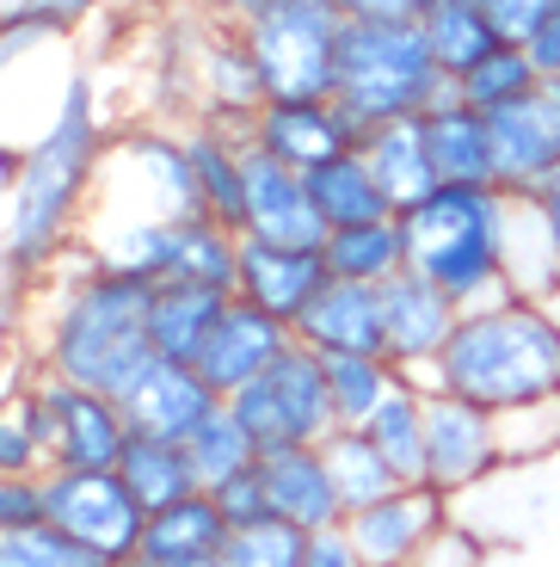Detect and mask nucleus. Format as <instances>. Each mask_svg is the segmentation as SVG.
Here are the masks:
<instances>
[{
    "instance_id": "1",
    "label": "nucleus",
    "mask_w": 560,
    "mask_h": 567,
    "mask_svg": "<svg viewBox=\"0 0 560 567\" xmlns=\"http://www.w3.org/2000/svg\"><path fill=\"white\" fill-rule=\"evenodd\" d=\"M148 302H155V284L129 278V271H105L86 247H69L31 284L25 321H19V352L38 364V377H56V383L117 401L155 364Z\"/></svg>"
},
{
    "instance_id": "2",
    "label": "nucleus",
    "mask_w": 560,
    "mask_h": 567,
    "mask_svg": "<svg viewBox=\"0 0 560 567\" xmlns=\"http://www.w3.org/2000/svg\"><path fill=\"white\" fill-rule=\"evenodd\" d=\"M105 142H112V124H105V105H98V81L86 69H69L43 130L19 148L13 204H7V223H0V278L38 284L81 241Z\"/></svg>"
},
{
    "instance_id": "3",
    "label": "nucleus",
    "mask_w": 560,
    "mask_h": 567,
    "mask_svg": "<svg viewBox=\"0 0 560 567\" xmlns=\"http://www.w3.org/2000/svg\"><path fill=\"white\" fill-rule=\"evenodd\" d=\"M432 389L463 395L487 413L560 395V315L523 297L468 309L437 358Z\"/></svg>"
},
{
    "instance_id": "4",
    "label": "nucleus",
    "mask_w": 560,
    "mask_h": 567,
    "mask_svg": "<svg viewBox=\"0 0 560 567\" xmlns=\"http://www.w3.org/2000/svg\"><path fill=\"white\" fill-rule=\"evenodd\" d=\"M406 235H413V271L432 278L456 309H487L505 302V223H511V198L499 185H432L419 204L401 210Z\"/></svg>"
},
{
    "instance_id": "5",
    "label": "nucleus",
    "mask_w": 560,
    "mask_h": 567,
    "mask_svg": "<svg viewBox=\"0 0 560 567\" xmlns=\"http://www.w3.org/2000/svg\"><path fill=\"white\" fill-rule=\"evenodd\" d=\"M191 216H204V198H197V173L185 155V130L160 117L117 124L98 161L81 235L124 223H191Z\"/></svg>"
},
{
    "instance_id": "6",
    "label": "nucleus",
    "mask_w": 560,
    "mask_h": 567,
    "mask_svg": "<svg viewBox=\"0 0 560 567\" xmlns=\"http://www.w3.org/2000/svg\"><path fill=\"white\" fill-rule=\"evenodd\" d=\"M333 100L357 130H376L394 117H425L437 100H449V74L437 69L419 25L345 19L333 62Z\"/></svg>"
},
{
    "instance_id": "7",
    "label": "nucleus",
    "mask_w": 560,
    "mask_h": 567,
    "mask_svg": "<svg viewBox=\"0 0 560 567\" xmlns=\"http://www.w3.org/2000/svg\"><path fill=\"white\" fill-rule=\"evenodd\" d=\"M271 100H333V62L345 38L339 0H283L278 13L240 25Z\"/></svg>"
},
{
    "instance_id": "8",
    "label": "nucleus",
    "mask_w": 560,
    "mask_h": 567,
    "mask_svg": "<svg viewBox=\"0 0 560 567\" xmlns=\"http://www.w3.org/2000/svg\"><path fill=\"white\" fill-rule=\"evenodd\" d=\"M43 525H56L74 549L105 567H129L142 555L148 512L124 487L117 468H50L43 475Z\"/></svg>"
},
{
    "instance_id": "9",
    "label": "nucleus",
    "mask_w": 560,
    "mask_h": 567,
    "mask_svg": "<svg viewBox=\"0 0 560 567\" xmlns=\"http://www.w3.org/2000/svg\"><path fill=\"white\" fill-rule=\"evenodd\" d=\"M228 408L240 413L259 451H278V444H321L326 432H339L333 395H326V370L309 346H290L266 377H252Z\"/></svg>"
},
{
    "instance_id": "10",
    "label": "nucleus",
    "mask_w": 560,
    "mask_h": 567,
    "mask_svg": "<svg viewBox=\"0 0 560 567\" xmlns=\"http://www.w3.org/2000/svg\"><path fill=\"white\" fill-rule=\"evenodd\" d=\"M31 420L50 468H117L129 444V420L112 395L38 377L31 383Z\"/></svg>"
},
{
    "instance_id": "11",
    "label": "nucleus",
    "mask_w": 560,
    "mask_h": 567,
    "mask_svg": "<svg viewBox=\"0 0 560 567\" xmlns=\"http://www.w3.org/2000/svg\"><path fill=\"white\" fill-rule=\"evenodd\" d=\"M499 439H492V413L463 395L432 389L425 395V487L463 506L487 482H499Z\"/></svg>"
},
{
    "instance_id": "12",
    "label": "nucleus",
    "mask_w": 560,
    "mask_h": 567,
    "mask_svg": "<svg viewBox=\"0 0 560 567\" xmlns=\"http://www.w3.org/2000/svg\"><path fill=\"white\" fill-rule=\"evenodd\" d=\"M492 130V185L505 198H542L560 179V81H542L518 105L487 112Z\"/></svg>"
},
{
    "instance_id": "13",
    "label": "nucleus",
    "mask_w": 560,
    "mask_h": 567,
    "mask_svg": "<svg viewBox=\"0 0 560 567\" xmlns=\"http://www.w3.org/2000/svg\"><path fill=\"white\" fill-rule=\"evenodd\" d=\"M456 321H463V309L419 271H401V278L382 284V346H388V364L413 383L432 389V370L444 358Z\"/></svg>"
},
{
    "instance_id": "14",
    "label": "nucleus",
    "mask_w": 560,
    "mask_h": 567,
    "mask_svg": "<svg viewBox=\"0 0 560 567\" xmlns=\"http://www.w3.org/2000/svg\"><path fill=\"white\" fill-rule=\"evenodd\" d=\"M357 136H364V130L339 112V100H266L247 117L252 148L283 161V167H295V173L326 167L333 155L357 148Z\"/></svg>"
},
{
    "instance_id": "15",
    "label": "nucleus",
    "mask_w": 560,
    "mask_h": 567,
    "mask_svg": "<svg viewBox=\"0 0 560 567\" xmlns=\"http://www.w3.org/2000/svg\"><path fill=\"white\" fill-rule=\"evenodd\" d=\"M449 518H456V506H449L437 487L406 482V487H394L388 499H376V506L351 512L345 537L357 543L364 567H413V555H419L425 543L449 525Z\"/></svg>"
},
{
    "instance_id": "16",
    "label": "nucleus",
    "mask_w": 560,
    "mask_h": 567,
    "mask_svg": "<svg viewBox=\"0 0 560 567\" xmlns=\"http://www.w3.org/2000/svg\"><path fill=\"white\" fill-rule=\"evenodd\" d=\"M295 346V333L283 321H271L266 309H252L247 297H228L222 321L210 327V340H204V352H197V377L216 389L222 401H235L240 389L252 383V377H266L271 364H278L283 352Z\"/></svg>"
},
{
    "instance_id": "17",
    "label": "nucleus",
    "mask_w": 560,
    "mask_h": 567,
    "mask_svg": "<svg viewBox=\"0 0 560 567\" xmlns=\"http://www.w3.org/2000/svg\"><path fill=\"white\" fill-rule=\"evenodd\" d=\"M117 408H124V420H129V439L191 444L197 425L222 408V395H216L191 364H167V358H155V364L117 395Z\"/></svg>"
},
{
    "instance_id": "18",
    "label": "nucleus",
    "mask_w": 560,
    "mask_h": 567,
    "mask_svg": "<svg viewBox=\"0 0 560 567\" xmlns=\"http://www.w3.org/2000/svg\"><path fill=\"white\" fill-rule=\"evenodd\" d=\"M247 241H278V247H326V223L314 216L309 179L283 161L247 148V216H240Z\"/></svg>"
},
{
    "instance_id": "19",
    "label": "nucleus",
    "mask_w": 560,
    "mask_h": 567,
    "mask_svg": "<svg viewBox=\"0 0 560 567\" xmlns=\"http://www.w3.org/2000/svg\"><path fill=\"white\" fill-rule=\"evenodd\" d=\"M271 100L266 74L252 62L240 25H222V19H204L197 31V117H222V124H247L259 105Z\"/></svg>"
},
{
    "instance_id": "20",
    "label": "nucleus",
    "mask_w": 560,
    "mask_h": 567,
    "mask_svg": "<svg viewBox=\"0 0 560 567\" xmlns=\"http://www.w3.org/2000/svg\"><path fill=\"white\" fill-rule=\"evenodd\" d=\"M333 278L321 247H278V241H247L240 235V290L252 309H266L271 321L295 327L302 309L321 297V284Z\"/></svg>"
},
{
    "instance_id": "21",
    "label": "nucleus",
    "mask_w": 560,
    "mask_h": 567,
    "mask_svg": "<svg viewBox=\"0 0 560 567\" xmlns=\"http://www.w3.org/2000/svg\"><path fill=\"white\" fill-rule=\"evenodd\" d=\"M290 333H295V346H309L314 358H333V352L388 358V346H382V290L376 284L326 278L321 297L302 309V321H295Z\"/></svg>"
},
{
    "instance_id": "22",
    "label": "nucleus",
    "mask_w": 560,
    "mask_h": 567,
    "mask_svg": "<svg viewBox=\"0 0 560 567\" xmlns=\"http://www.w3.org/2000/svg\"><path fill=\"white\" fill-rule=\"evenodd\" d=\"M259 475H266L271 518L309 530V537L345 525V506H339V494H333L321 444H278V451H259Z\"/></svg>"
},
{
    "instance_id": "23",
    "label": "nucleus",
    "mask_w": 560,
    "mask_h": 567,
    "mask_svg": "<svg viewBox=\"0 0 560 567\" xmlns=\"http://www.w3.org/2000/svg\"><path fill=\"white\" fill-rule=\"evenodd\" d=\"M185 130V155L197 173V198L204 216L228 223L240 235V216H247V124H222V117H191Z\"/></svg>"
},
{
    "instance_id": "24",
    "label": "nucleus",
    "mask_w": 560,
    "mask_h": 567,
    "mask_svg": "<svg viewBox=\"0 0 560 567\" xmlns=\"http://www.w3.org/2000/svg\"><path fill=\"white\" fill-rule=\"evenodd\" d=\"M222 309H228V297L210 290V284H185V278L155 284V302H148V346H155V358L197 364V352L210 340V327L222 321Z\"/></svg>"
},
{
    "instance_id": "25",
    "label": "nucleus",
    "mask_w": 560,
    "mask_h": 567,
    "mask_svg": "<svg viewBox=\"0 0 560 567\" xmlns=\"http://www.w3.org/2000/svg\"><path fill=\"white\" fill-rule=\"evenodd\" d=\"M357 155L370 161V173L382 179L394 210L419 204L425 192L437 185V167H432V142H425V117H394V124H376L357 136Z\"/></svg>"
},
{
    "instance_id": "26",
    "label": "nucleus",
    "mask_w": 560,
    "mask_h": 567,
    "mask_svg": "<svg viewBox=\"0 0 560 567\" xmlns=\"http://www.w3.org/2000/svg\"><path fill=\"white\" fill-rule=\"evenodd\" d=\"M425 142H432L437 185H492V130L487 112L463 105L456 93L425 112Z\"/></svg>"
},
{
    "instance_id": "27",
    "label": "nucleus",
    "mask_w": 560,
    "mask_h": 567,
    "mask_svg": "<svg viewBox=\"0 0 560 567\" xmlns=\"http://www.w3.org/2000/svg\"><path fill=\"white\" fill-rule=\"evenodd\" d=\"M326 271L333 278H351V284H388L401 271H413V235H406L401 210L382 216V223H351V228H333L321 247Z\"/></svg>"
},
{
    "instance_id": "28",
    "label": "nucleus",
    "mask_w": 560,
    "mask_h": 567,
    "mask_svg": "<svg viewBox=\"0 0 560 567\" xmlns=\"http://www.w3.org/2000/svg\"><path fill=\"white\" fill-rule=\"evenodd\" d=\"M302 179H309L314 216L326 223V235H333V228H351V223H382V216H394L388 192H382V179L370 173V161L357 155V148L333 155L326 167L302 173Z\"/></svg>"
},
{
    "instance_id": "29",
    "label": "nucleus",
    "mask_w": 560,
    "mask_h": 567,
    "mask_svg": "<svg viewBox=\"0 0 560 567\" xmlns=\"http://www.w3.org/2000/svg\"><path fill=\"white\" fill-rule=\"evenodd\" d=\"M222 543H228V518L216 506V494H191L142 525V555L148 561H216Z\"/></svg>"
},
{
    "instance_id": "30",
    "label": "nucleus",
    "mask_w": 560,
    "mask_h": 567,
    "mask_svg": "<svg viewBox=\"0 0 560 567\" xmlns=\"http://www.w3.org/2000/svg\"><path fill=\"white\" fill-rule=\"evenodd\" d=\"M425 395H432L425 383L394 377V389L364 420V439L388 456V468L401 475V482H425Z\"/></svg>"
},
{
    "instance_id": "31",
    "label": "nucleus",
    "mask_w": 560,
    "mask_h": 567,
    "mask_svg": "<svg viewBox=\"0 0 560 567\" xmlns=\"http://www.w3.org/2000/svg\"><path fill=\"white\" fill-rule=\"evenodd\" d=\"M321 456H326V475H333V494H339V506H345V518L351 512H364V506H376V499H388L394 487H406L401 475L388 468V456L364 439V425H339V432H326Z\"/></svg>"
},
{
    "instance_id": "32",
    "label": "nucleus",
    "mask_w": 560,
    "mask_h": 567,
    "mask_svg": "<svg viewBox=\"0 0 560 567\" xmlns=\"http://www.w3.org/2000/svg\"><path fill=\"white\" fill-rule=\"evenodd\" d=\"M505 284L523 302L560 297V259H554V241H548L536 198H511V223H505Z\"/></svg>"
},
{
    "instance_id": "33",
    "label": "nucleus",
    "mask_w": 560,
    "mask_h": 567,
    "mask_svg": "<svg viewBox=\"0 0 560 567\" xmlns=\"http://www.w3.org/2000/svg\"><path fill=\"white\" fill-rule=\"evenodd\" d=\"M117 475H124V487L142 499L148 518L179 506V499H191V494H204V487H197V468H191V451H185V444H167V439H129Z\"/></svg>"
},
{
    "instance_id": "34",
    "label": "nucleus",
    "mask_w": 560,
    "mask_h": 567,
    "mask_svg": "<svg viewBox=\"0 0 560 567\" xmlns=\"http://www.w3.org/2000/svg\"><path fill=\"white\" fill-rule=\"evenodd\" d=\"M425 43H432V56L437 69L456 81V74H468L480 56H492L499 50V31L487 25V7L480 0H432L419 19Z\"/></svg>"
},
{
    "instance_id": "35",
    "label": "nucleus",
    "mask_w": 560,
    "mask_h": 567,
    "mask_svg": "<svg viewBox=\"0 0 560 567\" xmlns=\"http://www.w3.org/2000/svg\"><path fill=\"white\" fill-rule=\"evenodd\" d=\"M173 278L185 284H210L222 297L240 290V235L216 216H197L179 228V259H173Z\"/></svg>"
},
{
    "instance_id": "36",
    "label": "nucleus",
    "mask_w": 560,
    "mask_h": 567,
    "mask_svg": "<svg viewBox=\"0 0 560 567\" xmlns=\"http://www.w3.org/2000/svg\"><path fill=\"white\" fill-rule=\"evenodd\" d=\"M185 451H191V468H197V487H204V494H216L222 482H235L240 468L259 463V439L240 425V413L228 408V401H222V408H216L204 425H197Z\"/></svg>"
},
{
    "instance_id": "37",
    "label": "nucleus",
    "mask_w": 560,
    "mask_h": 567,
    "mask_svg": "<svg viewBox=\"0 0 560 567\" xmlns=\"http://www.w3.org/2000/svg\"><path fill=\"white\" fill-rule=\"evenodd\" d=\"M542 86V74H536L530 50L523 43H499L492 56H480L468 74H456L449 81V93L463 105H475V112H499V105H518L523 93H536Z\"/></svg>"
},
{
    "instance_id": "38",
    "label": "nucleus",
    "mask_w": 560,
    "mask_h": 567,
    "mask_svg": "<svg viewBox=\"0 0 560 567\" xmlns=\"http://www.w3.org/2000/svg\"><path fill=\"white\" fill-rule=\"evenodd\" d=\"M492 439H499V463L505 468L554 463V456H560V395L492 413Z\"/></svg>"
},
{
    "instance_id": "39",
    "label": "nucleus",
    "mask_w": 560,
    "mask_h": 567,
    "mask_svg": "<svg viewBox=\"0 0 560 567\" xmlns=\"http://www.w3.org/2000/svg\"><path fill=\"white\" fill-rule=\"evenodd\" d=\"M321 370H326V395H333L339 425H364L376 413V401L394 389V377H401L388 358H370V352H333L321 358Z\"/></svg>"
},
{
    "instance_id": "40",
    "label": "nucleus",
    "mask_w": 560,
    "mask_h": 567,
    "mask_svg": "<svg viewBox=\"0 0 560 567\" xmlns=\"http://www.w3.org/2000/svg\"><path fill=\"white\" fill-rule=\"evenodd\" d=\"M0 475H25V482L50 475L43 444H38V420H31V383L0 389Z\"/></svg>"
},
{
    "instance_id": "41",
    "label": "nucleus",
    "mask_w": 560,
    "mask_h": 567,
    "mask_svg": "<svg viewBox=\"0 0 560 567\" xmlns=\"http://www.w3.org/2000/svg\"><path fill=\"white\" fill-rule=\"evenodd\" d=\"M309 555V530L283 525V518H266V525H247V530H228L222 567H302Z\"/></svg>"
},
{
    "instance_id": "42",
    "label": "nucleus",
    "mask_w": 560,
    "mask_h": 567,
    "mask_svg": "<svg viewBox=\"0 0 560 567\" xmlns=\"http://www.w3.org/2000/svg\"><path fill=\"white\" fill-rule=\"evenodd\" d=\"M0 567H98L86 549H74L56 525H25L0 537Z\"/></svg>"
},
{
    "instance_id": "43",
    "label": "nucleus",
    "mask_w": 560,
    "mask_h": 567,
    "mask_svg": "<svg viewBox=\"0 0 560 567\" xmlns=\"http://www.w3.org/2000/svg\"><path fill=\"white\" fill-rule=\"evenodd\" d=\"M112 0H0L7 19H25V25H43L50 38H74L86 19H98Z\"/></svg>"
},
{
    "instance_id": "44",
    "label": "nucleus",
    "mask_w": 560,
    "mask_h": 567,
    "mask_svg": "<svg viewBox=\"0 0 560 567\" xmlns=\"http://www.w3.org/2000/svg\"><path fill=\"white\" fill-rule=\"evenodd\" d=\"M487 561H492L487 537H480L475 525H463V518H449V525L413 555V567H487Z\"/></svg>"
},
{
    "instance_id": "45",
    "label": "nucleus",
    "mask_w": 560,
    "mask_h": 567,
    "mask_svg": "<svg viewBox=\"0 0 560 567\" xmlns=\"http://www.w3.org/2000/svg\"><path fill=\"white\" fill-rule=\"evenodd\" d=\"M216 506H222L228 530H247V525H266L271 518V499H266V475H259V463L240 468L235 482L216 487Z\"/></svg>"
},
{
    "instance_id": "46",
    "label": "nucleus",
    "mask_w": 560,
    "mask_h": 567,
    "mask_svg": "<svg viewBox=\"0 0 560 567\" xmlns=\"http://www.w3.org/2000/svg\"><path fill=\"white\" fill-rule=\"evenodd\" d=\"M480 7H487V25L499 31V43H530L554 0H480Z\"/></svg>"
},
{
    "instance_id": "47",
    "label": "nucleus",
    "mask_w": 560,
    "mask_h": 567,
    "mask_svg": "<svg viewBox=\"0 0 560 567\" xmlns=\"http://www.w3.org/2000/svg\"><path fill=\"white\" fill-rule=\"evenodd\" d=\"M43 525V482H25V475H0V537L7 530Z\"/></svg>"
},
{
    "instance_id": "48",
    "label": "nucleus",
    "mask_w": 560,
    "mask_h": 567,
    "mask_svg": "<svg viewBox=\"0 0 560 567\" xmlns=\"http://www.w3.org/2000/svg\"><path fill=\"white\" fill-rule=\"evenodd\" d=\"M302 567H364V555H357V543L345 537V525H333V530H314L309 537Z\"/></svg>"
},
{
    "instance_id": "49",
    "label": "nucleus",
    "mask_w": 560,
    "mask_h": 567,
    "mask_svg": "<svg viewBox=\"0 0 560 567\" xmlns=\"http://www.w3.org/2000/svg\"><path fill=\"white\" fill-rule=\"evenodd\" d=\"M432 0H339L345 19H388V25H419Z\"/></svg>"
},
{
    "instance_id": "50",
    "label": "nucleus",
    "mask_w": 560,
    "mask_h": 567,
    "mask_svg": "<svg viewBox=\"0 0 560 567\" xmlns=\"http://www.w3.org/2000/svg\"><path fill=\"white\" fill-rule=\"evenodd\" d=\"M523 50H530V62H536L542 81H560V0L548 7V19L536 25V38L523 43Z\"/></svg>"
},
{
    "instance_id": "51",
    "label": "nucleus",
    "mask_w": 560,
    "mask_h": 567,
    "mask_svg": "<svg viewBox=\"0 0 560 567\" xmlns=\"http://www.w3.org/2000/svg\"><path fill=\"white\" fill-rule=\"evenodd\" d=\"M204 13H216L222 25H252V19H266V13H278L283 0H197Z\"/></svg>"
},
{
    "instance_id": "52",
    "label": "nucleus",
    "mask_w": 560,
    "mask_h": 567,
    "mask_svg": "<svg viewBox=\"0 0 560 567\" xmlns=\"http://www.w3.org/2000/svg\"><path fill=\"white\" fill-rule=\"evenodd\" d=\"M536 210H542V228H548V241H554V259H560V179L548 185L542 198H536Z\"/></svg>"
},
{
    "instance_id": "53",
    "label": "nucleus",
    "mask_w": 560,
    "mask_h": 567,
    "mask_svg": "<svg viewBox=\"0 0 560 567\" xmlns=\"http://www.w3.org/2000/svg\"><path fill=\"white\" fill-rule=\"evenodd\" d=\"M129 567H222V561H148V555H136Z\"/></svg>"
},
{
    "instance_id": "54",
    "label": "nucleus",
    "mask_w": 560,
    "mask_h": 567,
    "mask_svg": "<svg viewBox=\"0 0 560 567\" xmlns=\"http://www.w3.org/2000/svg\"><path fill=\"white\" fill-rule=\"evenodd\" d=\"M98 567H105V561H98Z\"/></svg>"
}]
</instances>
